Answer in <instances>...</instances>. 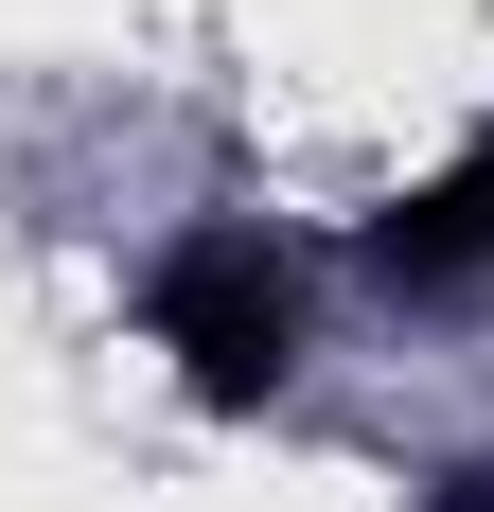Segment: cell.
Returning <instances> with one entry per match:
<instances>
[{"label":"cell","instance_id":"cell-1","mask_svg":"<svg viewBox=\"0 0 494 512\" xmlns=\"http://www.w3.org/2000/svg\"><path fill=\"white\" fill-rule=\"evenodd\" d=\"M142 336L177 354L195 407H265L300 371V265L265 248L247 212H212V230H177V248L142 265Z\"/></svg>","mask_w":494,"mask_h":512},{"label":"cell","instance_id":"cell-2","mask_svg":"<svg viewBox=\"0 0 494 512\" xmlns=\"http://www.w3.org/2000/svg\"><path fill=\"white\" fill-rule=\"evenodd\" d=\"M371 265H389L406 301H459V283H494V124L424 177V195H389L371 212Z\"/></svg>","mask_w":494,"mask_h":512},{"label":"cell","instance_id":"cell-3","mask_svg":"<svg viewBox=\"0 0 494 512\" xmlns=\"http://www.w3.org/2000/svg\"><path fill=\"white\" fill-rule=\"evenodd\" d=\"M424 512H494V460H477V477H442V495H424Z\"/></svg>","mask_w":494,"mask_h":512}]
</instances>
